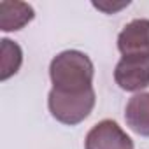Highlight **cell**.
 Masks as SVG:
<instances>
[{
  "label": "cell",
  "instance_id": "cell-1",
  "mask_svg": "<svg viewBox=\"0 0 149 149\" xmlns=\"http://www.w3.org/2000/svg\"><path fill=\"white\" fill-rule=\"evenodd\" d=\"M93 74L95 67L90 56L74 49L56 54L49 65L53 90L60 93H81L93 88Z\"/></svg>",
  "mask_w": 149,
  "mask_h": 149
},
{
  "label": "cell",
  "instance_id": "cell-2",
  "mask_svg": "<svg viewBox=\"0 0 149 149\" xmlns=\"http://www.w3.org/2000/svg\"><path fill=\"white\" fill-rule=\"evenodd\" d=\"M95 90L88 88L81 93H60L51 90L47 95V107L51 116L68 126L84 121L95 107Z\"/></svg>",
  "mask_w": 149,
  "mask_h": 149
},
{
  "label": "cell",
  "instance_id": "cell-3",
  "mask_svg": "<svg viewBox=\"0 0 149 149\" xmlns=\"http://www.w3.org/2000/svg\"><path fill=\"white\" fill-rule=\"evenodd\" d=\"M114 81L125 91H140L149 86V54L123 56L114 68Z\"/></svg>",
  "mask_w": 149,
  "mask_h": 149
},
{
  "label": "cell",
  "instance_id": "cell-4",
  "mask_svg": "<svg viewBox=\"0 0 149 149\" xmlns=\"http://www.w3.org/2000/svg\"><path fill=\"white\" fill-rule=\"evenodd\" d=\"M86 149H133V140L123 132V128L112 121L104 119L97 123L86 135Z\"/></svg>",
  "mask_w": 149,
  "mask_h": 149
},
{
  "label": "cell",
  "instance_id": "cell-5",
  "mask_svg": "<svg viewBox=\"0 0 149 149\" xmlns=\"http://www.w3.org/2000/svg\"><path fill=\"white\" fill-rule=\"evenodd\" d=\"M118 49L123 56L149 54V19L130 21L118 35Z\"/></svg>",
  "mask_w": 149,
  "mask_h": 149
},
{
  "label": "cell",
  "instance_id": "cell-6",
  "mask_svg": "<svg viewBox=\"0 0 149 149\" xmlns=\"http://www.w3.org/2000/svg\"><path fill=\"white\" fill-rule=\"evenodd\" d=\"M35 13L33 7L25 2H7L0 4V28L4 32H16L21 30L33 19Z\"/></svg>",
  "mask_w": 149,
  "mask_h": 149
},
{
  "label": "cell",
  "instance_id": "cell-7",
  "mask_svg": "<svg viewBox=\"0 0 149 149\" xmlns=\"http://www.w3.org/2000/svg\"><path fill=\"white\" fill-rule=\"evenodd\" d=\"M125 119L135 133L149 137V93H139L128 100Z\"/></svg>",
  "mask_w": 149,
  "mask_h": 149
},
{
  "label": "cell",
  "instance_id": "cell-8",
  "mask_svg": "<svg viewBox=\"0 0 149 149\" xmlns=\"http://www.w3.org/2000/svg\"><path fill=\"white\" fill-rule=\"evenodd\" d=\"M21 61H23L21 47L9 39H2V56H0L2 72H0V79L6 81L11 76H14L21 67Z\"/></svg>",
  "mask_w": 149,
  "mask_h": 149
},
{
  "label": "cell",
  "instance_id": "cell-9",
  "mask_svg": "<svg viewBox=\"0 0 149 149\" xmlns=\"http://www.w3.org/2000/svg\"><path fill=\"white\" fill-rule=\"evenodd\" d=\"M130 2L126 0V2H121L119 6H109V4H100V2H95L93 6L97 7V9H100V11H104V13H107V14H112V13H116V11H119V9H123V7H126Z\"/></svg>",
  "mask_w": 149,
  "mask_h": 149
}]
</instances>
